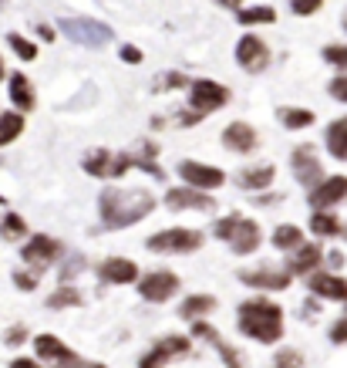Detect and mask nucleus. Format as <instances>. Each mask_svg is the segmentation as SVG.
<instances>
[{
  "mask_svg": "<svg viewBox=\"0 0 347 368\" xmlns=\"http://www.w3.org/2000/svg\"><path fill=\"white\" fill-rule=\"evenodd\" d=\"M98 206H102V220L108 230H121V227L138 223L142 216H149L155 196L145 189H105Z\"/></svg>",
  "mask_w": 347,
  "mask_h": 368,
  "instance_id": "1",
  "label": "nucleus"
},
{
  "mask_svg": "<svg viewBox=\"0 0 347 368\" xmlns=\"http://www.w3.org/2000/svg\"><path fill=\"white\" fill-rule=\"evenodd\" d=\"M240 331L257 338L263 345H273L284 335V311L270 301H243L240 304Z\"/></svg>",
  "mask_w": 347,
  "mask_h": 368,
  "instance_id": "2",
  "label": "nucleus"
},
{
  "mask_svg": "<svg viewBox=\"0 0 347 368\" xmlns=\"http://www.w3.org/2000/svg\"><path fill=\"white\" fill-rule=\"evenodd\" d=\"M216 237L219 240H226L233 247V254H253L260 244V227L253 220H243V216H226V220H219L216 223Z\"/></svg>",
  "mask_w": 347,
  "mask_h": 368,
  "instance_id": "3",
  "label": "nucleus"
},
{
  "mask_svg": "<svg viewBox=\"0 0 347 368\" xmlns=\"http://www.w3.org/2000/svg\"><path fill=\"white\" fill-rule=\"evenodd\" d=\"M58 28L61 34H68L71 41L85 47H102L111 41V28L98 24V20H88V17H64V20H58Z\"/></svg>",
  "mask_w": 347,
  "mask_h": 368,
  "instance_id": "4",
  "label": "nucleus"
},
{
  "mask_svg": "<svg viewBox=\"0 0 347 368\" xmlns=\"http://www.w3.org/2000/svg\"><path fill=\"white\" fill-rule=\"evenodd\" d=\"M202 247V233L199 230H162L149 237V250L155 254H189Z\"/></svg>",
  "mask_w": 347,
  "mask_h": 368,
  "instance_id": "5",
  "label": "nucleus"
},
{
  "mask_svg": "<svg viewBox=\"0 0 347 368\" xmlns=\"http://www.w3.org/2000/svg\"><path fill=\"white\" fill-rule=\"evenodd\" d=\"M142 162V155H115L108 153V149H95V153L85 159V169H88L91 176H98V179H111V176H121L128 166H135Z\"/></svg>",
  "mask_w": 347,
  "mask_h": 368,
  "instance_id": "6",
  "label": "nucleus"
},
{
  "mask_svg": "<svg viewBox=\"0 0 347 368\" xmlns=\"http://www.w3.org/2000/svg\"><path fill=\"white\" fill-rule=\"evenodd\" d=\"M189 102H193V112L206 115V112H216L219 105H226L229 92L216 81H193L189 85Z\"/></svg>",
  "mask_w": 347,
  "mask_h": 368,
  "instance_id": "7",
  "label": "nucleus"
},
{
  "mask_svg": "<svg viewBox=\"0 0 347 368\" xmlns=\"http://www.w3.org/2000/svg\"><path fill=\"white\" fill-rule=\"evenodd\" d=\"M179 172L182 179L189 186H196V189H216V186H223V169L216 166H206V162H193V159H185V162H179Z\"/></svg>",
  "mask_w": 347,
  "mask_h": 368,
  "instance_id": "8",
  "label": "nucleus"
},
{
  "mask_svg": "<svg viewBox=\"0 0 347 368\" xmlns=\"http://www.w3.org/2000/svg\"><path fill=\"white\" fill-rule=\"evenodd\" d=\"M176 291H179V277L169 274V271H155V274L138 280V294H142L145 301H166V297H172Z\"/></svg>",
  "mask_w": 347,
  "mask_h": 368,
  "instance_id": "9",
  "label": "nucleus"
},
{
  "mask_svg": "<svg viewBox=\"0 0 347 368\" xmlns=\"http://www.w3.org/2000/svg\"><path fill=\"white\" fill-rule=\"evenodd\" d=\"M307 200H310L314 210H327V206H334V203L347 200V176H331V179L317 183L314 189H310Z\"/></svg>",
  "mask_w": 347,
  "mask_h": 368,
  "instance_id": "10",
  "label": "nucleus"
},
{
  "mask_svg": "<svg viewBox=\"0 0 347 368\" xmlns=\"http://www.w3.org/2000/svg\"><path fill=\"white\" fill-rule=\"evenodd\" d=\"M236 61H240L246 71H263L267 61H270V51H267V44H263L260 37L246 34L240 44H236Z\"/></svg>",
  "mask_w": 347,
  "mask_h": 368,
  "instance_id": "11",
  "label": "nucleus"
},
{
  "mask_svg": "<svg viewBox=\"0 0 347 368\" xmlns=\"http://www.w3.org/2000/svg\"><path fill=\"white\" fill-rule=\"evenodd\" d=\"M189 352V338H179V335H169L162 338L155 348H152L145 358H142V368H162L169 358H176V355H185Z\"/></svg>",
  "mask_w": 347,
  "mask_h": 368,
  "instance_id": "12",
  "label": "nucleus"
},
{
  "mask_svg": "<svg viewBox=\"0 0 347 368\" xmlns=\"http://www.w3.org/2000/svg\"><path fill=\"white\" fill-rule=\"evenodd\" d=\"M20 257L34 263V267H47V263H54L61 257V244L51 240V237H30V244L20 250Z\"/></svg>",
  "mask_w": 347,
  "mask_h": 368,
  "instance_id": "13",
  "label": "nucleus"
},
{
  "mask_svg": "<svg viewBox=\"0 0 347 368\" xmlns=\"http://www.w3.org/2000/svg\"><path fill=\"white\" fill-rule=\"evenodd\" d=\"M293 172H297V179L303 186H314L320 183V162L317 155H314V146H300V149H293Z\"/></svg>",
  "mask_w": 347,
  "mask_h": 368,
  "instance_id": "14",
  "label": "nucleus"
},
{
  "mask_svg": "<svg viewBox=\"0 0 347 368\" xmlns=\"http://www.w3.org/2000/svg\"><path fill=\"white\" fill-rule=\"evenodd\" d=\"M166 203L172 206V210H209L212 196H206V193L196 189V186H185V189H169Z\"/></svg>",
  "mask_w": 347,
  "mask_h": 368,
  "instance_id": "15",
  "label": "nucleus"
},
{
  "mask_svg": "<svg viewBox=\"0 0 347 368\" xmlns=\"http://www.w3.org/2000/svg\"><path fill=\"white\" fill-rule=\"evenodd\" d=\"M34 352H37V358H47V362H58V365H64V362H75L78 355L64 345V341H58L54 335H41L34 338Z\"/></svg>",
  "mask_w": 347,
  "mask_h": 368,
  "instance_id": "16",
  "label": "nucleus"
},
{
  "mask_svg": "<svg viewBox=\"0 0 347 368\" xmlns=\"http://www.w3.org/2000/svg\"><path fill=\"white\" fill-rule=\"evenodd\" d=\"M223 142H226V149H233V153H253L257 149V132H253V125L233 122L223 132Z\"/></svg>",
  "mask_w": 347,
  "mask_h": 368,
  "instance_id": "17",
  "label": "nucleus"
},
{
  "mask_svg": "<svg viewBox=\"0 0 347 368\" xmlns=\"http://www.w3.org/2000/svg\"><path fill=\"white\" fill-rule=\"evenodd\" d=\"M193 335L202 338V341H209L212 348H216V352L223 355V362H226V368H240V355L233 352V348H229L226 341H223V338L216 335V328H209L206 321H193Z\"/></svg>",
  "mask_w": 347,
  "mask_h": 368,
  "instance_id": "18",
  "label": "nucleus"
},
{
  "mask_svg": "<svg viewBox=\"0 0 347 368\" xmlns=\"http://www.w3.org/2000/svg\"><path fill=\"white\" fill-rule=\"evenodd\" d=\"M240 280L243 284H250V287H263V291H284V287H290V277L280 274V271H270V267L240 274Z\"/></svg>",
  "mask_w": 347,
  "mask_h": 368,
  "instance_id": "19",
  "label": "nucleus"
},
{
  "mask_svg": "<svg viewBox=\"0 0 347 368\" xmlns=\"http://www.w3.org/2000/svg\"><path fill=\"white\" fill-rule=\"evenodd\" d=\"M102 280H108V284H132L138 277V267L132 261H121V257H111V261L102 263Z\"/></svg>",
  "mask_w": 347,
  "mask_h": 368,
  "instance_id": "20",
  "label": "nucleus"
},
{
  "mask_svg": "<svg viewBox=\"0 0 347 368\" xmlns=\"http://www.w3.org/2000/svg\"><path fill=\"white\" fill-rule=\"evenodd\" d=\"M310 291L320 297H334V301H344L347 297V280L334 274H314L310 277Z\"/></svg>",
  "mask_w": 347,
  "mask_h": 368,
  "instance_id": "21",
  "label": "nucleus"
},
{
  "mask_svg": "<svg viewBox=\"0 0 347 368\" xmlns=\"http://www.w3.org/2000/svg\"><path fill=\"white\" fill-rule=\"evenodd\" d=\"M320 257H324V254H320V247L317 244H307V247H297V254H293V257H290V274H310V271H314V267H317L320 263Z\"/></svg>",
  "mask_w": 347,
  "mask_h": 368,
  "instance_id": "22",
  "label": "nucleus"
},
{
  "mask_svg": "<svg viewBox=\"0 0 347 368\" xmlns=\"http://www.w3.org/2000/svg\"><path fill=\"white\" fill-rule=\"evenodd\" d=\"M327 153L334 159H347V119H337L327 129Z\"/></svg>",
  "mask_w": 347,
  "mask_h": 368,
  "instance_id": "23",
  "label": "nucleus"
},
{
  "mask_svg": "<svg viewBox=\"0 0 347 368\" xmlns=\"http://www.w3.org/2000/svg\"><path fill=\"white\" fill-rule=\"evenodd\" d=\"M212 307H216V297H209V294H193V297H185V304L179 307V314L189 318V321H196L199 314H209Z\"/></svg>",
  "mask_w": 347,
  "mask_h": 368,
  "instance_id": "24",
  "label": "nucleus"
},
{
  "mask_svg": "<svg viewBox=\"0 0 347 368\" xmlns=\"http://www.w3.org/2000/svg\"><path fill=\"white\" fill-rule=\"evenodd\" d=\"M11 98H14V105L20 108V112H30V108H34V92H30V85L24 75H11Z\"/></svg>",
  "mask_w": 347,
  "mask_h": 368,
  "instance_id": "25",
  "label": "nucleus"
},
{
  "mask_svg": "<svg viewBox=\"0 0 347 368\" xmlns=\"http://www.w3.org/2000/svg\"><path fill=\"white\" fill-rule=\"evenodd\" d=\"M273 183V169L270 166H253L240 172V186L243 189H263V186Z\"/></svg>",
  "mask_w": 347,
  "mask_h": 368,
  "instance_id": "26",
  "label": "nucleus"
},
{
  "mask_svg": "<svg viewBox=\"0 0 347 368\" xmlns=\"http://www.w3.org/2000/svg\"><path fill=\"white\" fill-rule=\"evenodd\" d=\"M20 132H24V115H17V112H4V115H0V146L14 142Z\"/></svg>",
  "mask_w": 347,
  "mask_h": 368,
  "instance_id": "27",
  "label": "nucleus"
},
{
  "mask_svg": "<svg viewBox=\"0 0 347 368\" xmlns=\"http://www.w3.org/2000/svg\"><path fill=\"white\" fill-rule=\"evenodd\" d=\"M280 122L287 129H307V125H314V112H307V108H280Z\"/></svg>",
  "mask_w": 347,
  "mask_h": 368,
  "instance_id": "28",
  "label": "nucleus"
},
{
  "mask_svg": "<svg viewBox=\"0 0 347 368\" xmlns=\"http://www.w3.org/2000/svg\"><path fill=\"white\" fill-rule=\"evenodd\" d=\"M310 230L317 233V237H334V233H341V223H337V216L320 210V213L310 216Z\"/></svg>",
  "mask_w": 347,
  "mask_h": 368,
  "instance_id": "29",
  "label": "nucleus"
},
{
  "mask_svg": "<svg viewBox=\"0 0 347 368\" xmlns=\"http://www.w3.org/2000/svg\"><path fill=\"white\" fill-rule=\"evenodd\" d=\"M24 233H28V223H24L17 213H7L4 220H0V237H4V240H20Z\"/></svg>",
  "mask_w": 347,
  "mask_h": 368,
  "instance_id": "30",
  "label": "nucleus"
},
{
  "mask_svg": "<svg viewBox=\"0 0 347 368\" xmlns=\"http://www.w3.org/2000/svg\"><path fill=\"white\" fill-rule=\"evenodd\" d=\"M240 17V24H273L276 14H273V7H246V11H236Z\"/></svg>",
  "mask_w": 347,
  "mask_h": 368,
  "instance_id": "31",
  "label": "nucleus"
},
{
  "mask_svg": "<svg viewBox=\"0 0 347 368\" xmlns=\"http://www.w3.org/2000/svg\"><path fill=\"white\" fill-rule=\"evenodd\" d=\"M273 244L280 247V250H290V247H300V244H303L300 227H280V230L273 233Z\"/></svg>",
  "mask_w": 347,
  "mask_h": 368,
  "instance_id": "32",
  "label": "nucleus"
},
{
  "mask_svg": "<svg viewBox=\"0 0 347 368\" xmlns=\"http://www.w3.org/2000/svg\"><path fill=\"white\" fill-rule=\"evenodd\" d=\"M47 304L51 307H75V304H81V291H75V287H58V291L47 297Z\"/></svg>",
  "mask_w": 347,
  "mask_h": 368,
  "instance_id": "33",
  "label": "nucleus"
},
{
  "mask_svg": "<svg viewBox=\"0 0 347 368\" xmlns=\"http://www.w3.org/2000/svg\"><path fill=\"white\" fill-rule=\"evenodd\" d=\"M7 41H11V47L17 51V58H24V61H34V58H37V47L30 44V41H24L20 34H11Z\"/></svg>",
  "mask_w": 347,
  "mask_h": 368,
  "instance_id": "34",
  "label": "nucleus"
},
{
  "mask_svg": "<svg viewBox=\"0 0 347 368\" xmlns=\"http://www.w3.org/2000/svg\"><path fill=\"white\" fill-rule=\"evenodd\" d=\"M324 61H327V64H337V68H347V44L324 47Z\"/></svg>",
  "mask_w": 347,
  "mask_h": 368,
  "instance_id": "35",
  "label": "nucleus"
},
{
  "mask_svg": "<svg viewBox=\"0 0 347 368\" xmlns=\"http://www.w3.org/2000/svg\"><path fill=\"white\" fill-rule=\"evenodd\" d=\"M155 85H159V92H166L169 85H179V88H189L193 81H189V78H182V75H176V71H169V75H159V78H155Z\"/></svg>",
  "mask_w": 347,
  "mask_h": 368,
  "instance_id": "36",
  "label": "nucleus"
},
{
  "mask_svg": "<svg viewBox=\"0 0 347 368\" xmlns=\"http://www.w3.org/2000/svg\"><path fill=\"white\" fill-rule=\"evenodd\" d=\"M300 362H303V358L297 352H280V355H276V365H273V368H300Z\"/></svg>",
  "mask_w": 347,
  "mask_h": 368,
  "instance_id": "37",
  "label": "nucleus"
},
{
  "mask_svg": "<svg viewBox=\"0 0 347 368\" xmlns=\"http://www.w3.org/2000/svg\"><path fill=\"white\" fill-rule=\"evenodd\" d=\"M324 0H293V14L297 17H307V14H314Z\"/></svg>",
  "mask_w": 347,
  "mask_h": 368,
  "instance_id": "38",
  "label": "nucleus"
},
{
  "mask_svg": "<svg viewBox=\"0 0 347 368\" xmlns=\"http://www.w3.org/2000/svg\"><path fill=\"white\" fill-rule=\"evenodd\" d=\"M14 284L20 287V291H34V287H37V277L28 274V271H17V274H14Z\"/></svg>",
  "mask_w": 347,
  "mask_h": 368,
  "instance_id": "39",
  "label": "nucleus"
},
{
  "mask_svg": "<svg viewBox=\"0 0 347 368\" xmlns=\"http://www.w3.org/2000/svg\"><path fill=\"white\" fill-rule=\"evenodd\" d=\"M331 95L337 98V102H347V75L334 78V81H331Z\"/></svg>",
  "mask_w": 347,
  "mask_h": 368,
  "instance_id": "40",
  "label": "nucleus"
},
{
  "mask_svg": "<svg viewBox=\"0 0 347 368\" xmlns=\"http://www.w3.org/2000/svg\"><path fill=\"white\" fill-rule=\"evenodd\" d=\"M331 341H334V345H344V341H347V318L331 328Z\"/></svg>",
  "mask_w": 347,
  "mask_h": 368,
  "instance_id": "41",
  "label": "nucleus"
},
{
  "mask_svg": "<svg viewBox=\"0 0 347 368\" xmlns=\"http://www.w3.org/2000/svg\"><path fill=\"white\" fill-rule=\"evenodd\" d=\"M121 61L138 64V61H142V51H138L135 44H125V47H121Z\"/></svg>",
  "mask_w": 347,
  "mask_h": 368,
  "instance_id": "42",
  "label": "nucleus"
},
{
  "mask_svg": "<svg viewBox=\"0 0 347 368\" xmlns=\"http://www.w3.org/2000/svg\"><path fill=\"white\" fill-rule=\"evenodd\" d=\"M28 338V328H11V335H7V345H20Z\"/></svg>",
  "mask_w": 347,
  "mask_h": 368,
  "instance_id": "43",
  "label": "nucleus"
},
{
  "mask_svg": "<svg viewBox=\"0 0 347 368\" xmlns=\"http://www.w3.org/2000/svg\"><path fill=\"white\" fill-rule=\"evenodd\" d=\"M58 368H105V365H81V358H75V362H64Z\"/></svg>",
  "mask_w": 347,
  "mask_h": 368,
  "instance_id": "44",
  "label": "nucleus"
},
{
  "mask_svg": "<svg viewBox=\"0 0 347 368\" xmlns=\"http://www.w3.org/2000/svg\"><path fill=\"white\" fill-rule=\"evenodd\" d=\"M37 34H41V37H44V41H54V31H51V28H47V24H41V28H37Z\"/></svg>",
  "mask_w": 347,
  "mask_h": 368,
  "instance_id": "45",
  "label": "nucleus"
},
{
  "mask_svg": "<svg viewBox=\"0 0 347 368\" xmlns=\"http://www.w3.org/2000/svg\"><path fill=\"white\" fill-rule=\"evenodd\" d=\"M14 368H37V365H34V362H28V358H17Z\"/></svg>",
  "mask_w": 347,
  "mask_h": 368,
  "instance_id": "46",
  "label": "nucleus"
},
{
  "mask_svg": "<svg viewBox=\"0 0 347 368\" xmlns=\"http://www.w3.org/2000/svg\"><path fill=\"white\" fill-rule=\"evenodd\" d=\"M219 4H226V7H240V0H219Z\"/></svg>",
  "mask_w": 347,
  "mask_h": 368,
  "instance_id": "47",
  "label": "nucleus"
},
{
  "mask_svg": "<svg viewBox=\"0 0 347 368\" xmlns=\"http://www.w3.org/2000/svg\"><path fill=\"white\" fill-rule=\"evenodd\" d=\"M0 78H4V61H0Z\"/></svg>",
  "mask_w": 347,
  "mask_h": 368,
  "instance_id": "48",
  "label": "nucleus"
},
{
  "mask_svg": "<svg viewBox=\"0 0 347 368\" xmlns=\"http://www.w3.org/2000/svg\"><path fill=\"white\" fill-rule=\"evenodd\" d=\"M0 7H4V0H0Z\"/></svg>",
  "mask_w": 347,
  "mask_h": 368,
  "instance_id": "49",
  "label": "nucleus"
},
{
  "mask_svg": "<svg viewBox=\"0 0 347 368\" xmlns=\"http://www.w3.org/2000/svg\"><path fill=\"white\" fill-rule=\"evenodd\" d=\"M0 203H4V196H0Z\"/></svg>",
  "mask_w": 347,
  "mask_h": 368,
  "instance_id": "50",
  "label": "nucleus"
},
{
  "mask_svg": "<svg viewBox=\"0 0 347 368\" xmlns=\"http://www.w3.org/2000/svg\"><path fill=\"white\" fill-rule=\"evenodd\" d=\"M344 28H347V20H344Z\"/></svg>",
  "mask_w": 347,
  "mask_h": 368,
  "instance_id": "51",
  "label": "nucleus"
}]
</instances>
